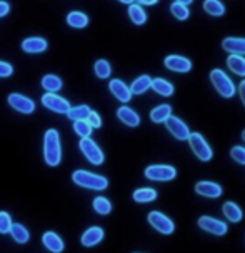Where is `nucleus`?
<instances>
[{"instance_id":"nucleus-1","label":"nucleus","mask_w":245,"mask_h":253,"mask_svg":"<svg viewBox=\"0 0 245 253\" xmlns=\"http://www.w3.org/2000/svg\"><path fill=\"white\" fill-rule=\"evenodd\" d=\"M44 160L49 167H57L62 160L60 135L55 128H49L44 137Z\"/></svg>"},{"instance_id":"nucleus-2","label":"nucleus","mask_w":245,"mask_h":253,"mask_svg":"<svg viewBox=\"0 0 245 253\" xmlns=\"http://www.w3.org/2000/svg\"><path fill=\"white\" fill-rule=\"evenodd\" d=\"M72 180H74L75 185L89 190H97V192H103L108 187V180L102 175L92 173V171L87 170H75L72 173Z\"/></svg>"},{"instance_id":"nucleus-3","label":"nucleus","mask_w":245,"mask_h":253,"mask_svg":"<svg viewBox=\"0 0 245 253\" xmlns=\"http://www.w3.org/2000/svg\"><path fill=\"white\" fill-rule=\"evenodd\" d=\"M210 82L217 90V93L224 98H232L235 95V85L230 80V77L222 69H214L210 72Z\"/></svg>"},{"instance_id":"nucleus-4","label":"nucleus","mask_w":245,"mask_h":253,"mask_svg":"<svg viewBox=\"0 0 245 253\" xmlns=\"http://www.w3.org/2000/svg\"><path fill=\"white\" fill-rule=\"evenodd\" d=\"M189 145L192 148V152L195 153V157L198 158V160L202 162H208L212 160V157H214V152H212V147L208 145V142L205 138H203L202 133H190L189 135Z\"/></svg>"},{"instance_id":"nucleus-5","label":"nucleus","mask_w":245,"mask_h":253,"mask_svg":"<svg viewBox=\"0 0 245 253\" xmlns=\"http://www.w3.org/2000/svg\"><path fill=\"white\" fill-rule=\"evenodd\" d=\"M144 175L152 182H170L177 177V170L172 165H150L145 169Z\"/></svg>"},{"instance_id":"nucleus-6","label":"nucleus","mask_w":245,"mask_h":253,"mask_svg":"<svg viewBox=\"0 0 245 253\" xmlns=\"http://www.w3.org/2000/svg\"><path fill=\"white\" fill-rule=\"evenodd\" d=\"M79 147H80L82 153H84L85 158H87L90 164H94V165H102L103 164L105 157H103V152L100 150V147L95 143V140H92L90 137L80 138Z\"/></svg>"},{"instance_id":"nucleus-7","label":"nucleus","mask_w":245,"mask_h":253,"mask_svg":"<svg viewBox=\"0 0 245 253\" xmlns=\"http://www.w3.org/2000/svg\"><path fill=\"white\" fill-rule=\"evenodd\" d=\"M147 220H148V223L162 235H172L175 232V223L167 215H163L162 211H150Z\"/></svg>"},{"instance_id":"nucleus-8","label":"nucleus","mask_w":245,"mask_h":253,"mask_svg":"<svg viewBox=\"0 0 245 253\" xmlns=\"http://www.w3.org/2000/svg\"><path fill=\"white\" fill-rule=\"evenodd\" d=\"M198 227H200L203 232H208L212 235H217V237H224L229 232V227L227 223H224L222 220H217L214 216H208V215H203L198 218Z\"/></svg>"},{"instance_id":"nucleus-9","label":"nucleus","mask_w":245,"mask_h":253,"mask_svg":"<svg viewBox=\"0 0 245 253\" xmlns=\"http://www.w3.org/2000/svg\"><path fill=\"white\" fill-rule=\"evenodd\" d=\"M7 102L13 110L20 112V114H25V115L34 114V110H35L34 100H30L29 97H25V95H22V93H10Z\"/></svg>"},{"instance_id":"nucleus-10","label":"nucleus","mask_w":245,"mask_h":253,"mask_svg":"<svg viewBox=\"0 0 245 253\" xmlns=\"http://www.w3.org/2000/svg\"><path fill=\"white\" fill-rule=\"evenodd\" d=\"M42 105L49 110L55 112V114H67L70 108L69 100H65L63 97H58L55 93H45L42 97Z\"/></svg>"},{"instance_id":"nucleus-11","label":"nucleus","mask_w":245,"mask_h":253,"mask_svg":"<svg viewBox=\"0 0 245 253\" xmlns=\"http://www.w3.org/2000/svg\"><path fill=\"white\" fill-rule=\"evenodd\" d=\"M165 126L177 140H187L190 135V128L187 126V124L175 115H170L169 119L165 120Z\"/></svg>"},{"instance_id":"nucleus-12","label":"nucleus","mask_w":245,"mask_h":253,"mask_svg":"<svg viewBox=\"0 0 245 253\" xmlns=\"http://www.w3.org/2000/svg\"><path fill=\"white\" fill-rule=\"evenodd\" d=\"M163 65L172 72H177V74H187V72L192 70V60H189L187 57H182V55L165 57Z\"/></svg>"},{"instance_id":"nucleus-13","label":"nucleus","mask_w":245,"mask_h":253,"mask_svg":"<svg viewBox=\"0 0 245 253\" xmlns=\"http://www.w3.org/2000/svg\"><path fill=\"white\" fill-rule=\"evenodd\" d=\"M195 192H197L198 195L207 197V198H219L222 193H224V188H222V185L215 182L202 180V182L195 183Z\"/></svg>"},{"instance_id":"nucleus-14","label":"nucleus","mask_w":245,"mask_h":253,"mask_svg":"<svg viewBox=\"0 0 245 253\" xmlns=\"http://www.w3.org/2000/svg\"><path fill=\"white\" fill-rule=\"evenodd\" d=\"M108 88H110L112 95L117 98V100H120V102H124V103L132 100V92H130V87H127V85L122 82L120 79L110 80V84H108Z\"/></svg>"},{"instance_id":"nucleus-15","label":"nucleus","mask_w":245,"mask_h":253,"mask_svg":"<svg viewBox=\"0 0 245 253\" xmlns=\"http://www.w3.org/2000/svg\"><path fill=\"white\" fill-rule=\"evenodd\" d=\"M42 243L52 253H62L63 248H65V243H63V240L55 232H45L42 235Z\"/></svg>"},{"instance_id":"nucleus-16","label":"nucleus","mask_w":245,"mask_h":253,"mask_svg":"<svg viewBox=\"0 0 245 253\" xmlns=\"http://www.w3.org/2000/svg\"><path fill=\"white\" fill-rule=\"evenodd\" d=\"M222 48L232 55H245V39L244 37H227L222 40Z\"/></svg>"},{"instance_id":"nucleus-17","label":"nucleus","mask_w":245,"mask_h":253,"mask_svg":"<svg viewBox=\"0 0 245 253\" xmlns=\"http://www.w3.org/2000/svg\"><path fill=\"white\" fill-rule=\"evenodd\" d=\"M103 240V228L100 227H90L85 230V233L82 235V238H80V242H82V245L84 247H95V245H98Z\"/></svg>"},{"instance_id":"nucleus-18","label":"nucleus","mask_w":245,"mask_h":253,"mask_svg":"<svg viewBox=\"0 0 245 253\" xmlns=\"http://www.w3.org/2000/svg\"><path fill=\"white\" fill-rule=\"evenodd\" d=\"M117 117H119V120L122 124H125L127 126H132V128L140 125V115L127 105L120 107L119 110H117Z\"/></svg>"},{"instance_id":"nucleus-19","label":"nucleus","mask_w":245,"mask_h":253,"mask_svg":"<svg viewBox=\"0 0 245 253\" xmlns=\"http://www.w3.org/2000/svg\"><path fill=\"white\" fill-rule=\"evenodd\" d=\"M22 50L27 53H42L47 50V40L42 37H30L22 42Z\"/></svg>"},{"instance_id":"nucleus-20","label":"nucleus","mask_w":245,"mask_h":253,"mask_svg":"<svg viewBox=\"0 0 245 253\" xmlns=\"http://www.w3.org/2000/svg\"><path fill=\"white\" fill-rule=\"evenodd\" d=\"M222 211H224L225 218L230 220L232 223H239V221L242 220V216H244L240 207L237 205V203H234V202H225L224 207H222Z\"/></svg>"},{"instance_id":"nucleus-21","label":"nucleus","mask_w":245,"mask_h":253,"mask_svg":"<svg viewBox=\"0 0 245 253\" xmlns=\"http://www.w3.org/2000/svg\"><path fill=\"white\" fill-rule=\"evenodd\" d=\"M227 67L232 74L239 77H245V57L244 55H232L227 58Z\"/></svg>"},{"instance_id":"nucleus-22","label":"nucleus","mask_w":245,"mask_h":253,"mask_svg":"<svg viewBox=\"0 0 245 253\" xmlns=\"http://www.w3.org/2000/svg\"><path fill=\"white\" fill-rule=\"evenodd\" d=\"M150 88H153L158 95H162V97H170V95H174L175 92L174 85H172L169 80L160 79V77H158V79H152Z\"/></svg>"},{"instance_id":"nucleus-23","label":"nucleus","mask_w":245,"mask_h":253,"mask_svg":"<svg viewBox=\"0 0 245 253\" xmlns=\"http://www.w3.org/2000/svg\"><path fill=\"white\" fill-rule=\"evenodd\" d=\"M170 115H172V107L169 103H162V105H157L155 108H152L150 120L153 124H162V122H165Z\"/></svg>"},{"instance_id":"nucleus-24","label":"nucleus","mask_w":245,"mask_h":253,"mask_svg":"<svg viewBox=\"0 0 245 253\" xmlns=\"http://www.w3.org/2000/svg\"><path fill=\"white\" fill-rule=\"evenodd\" d=\"M152 85V79L148 75H140L137 79L134 80L132 85H130V92L132 95H142L147 92L148 88H150Z\"/></svg>"},{"instance_id":"nucleus-25","label":"nucleus","mask_w":245,"mask_h":253,"mask_svg":"<svg viewBox=\"0 0 245 253\" xmlns=\"http://www.w3.org/2000/svg\"><path fill=\"white\" fill-rule=\"evenodd\" d=\"M8 233H10L13 240H15L17 243H20V245H24V243H27L30 240L29 230H27L22 223H12L10 232H8Z\"/></svg>"},{"instance_id":"nucleus-26","label":"nucleus","mask_w":245,"mask_h":253,"mask_svg":"<svg viewBox=\"0 0 245 253\" xmlns=\"http://www.w3.org/2000/svg\"><path fill=\"white\" fill-rule=\"evenodd\" d=\"M67 24L74 27V29H85L89 25V17L79 10H74L67 15Z\"/></svg>"},{"instance_id":"nucleus-27","label":"nucleus","mask_w":245,"mask_h":253,"mask_svg":"<svg viewBox=\"0 0 245 253\" xmlns=\"http://www.w3.org/2000/svg\"><path fill=\"white\" fill-rule=\"evenodd\" d=\"M129 17L135 25H144L147 22V13L139 3H130L129 5Z\"/></svg>"},{"instance_id":"nucleus-28","label":"nucleus","mask_w":245,"mask_h":253,"mask_svg":"<svg viewBox=\"0 0 245 253\" xmlns=\"http://www.w3.org/2000/svg\"><path fill=\"white\" fill-rule=\"evenodd\" d=\"M62 79L60 77H57V75H53V74H47L42 79V87L47 90L49 93H55L58 92V90L62 88Z\"/></svg>"},{"instance_id":"nucleus-29","label":"nucleus","mask_w":245,"mask_h":253,"mask_svg":"<svg viewBox=\"0 0 245 253\" xmlns=\"http://www.w3.org/2000/svg\"><path fill=\"white\" fill-rule=\"evenodd\" d=\"M203 10L212 17H222L225 13V5L220 0H203Z\"/></svg>"},{"instance_id":"nucleus-30","label":"nucleus","mask_w":245,"mask_h":253,"mask_svg":"<svg viewBox=\"0 0 245 253\" xmlns=\"http://www.w3.org/2000/svg\"><path fill=\"white\" fill-rule=\"evenodd\" d=\"M157 198V192L153 188H137L134 192V200L137 203H150Z\"/></svg>"},{"instance_id":"nucleus-31","label":"nucleus","mask_w":245,"mask_h":253,"mask_svg":"<svg viewBox=\"0 0 245 253\" xmlns=\"http://www.w3.org/2000/svg\"><path fill=\"white\" fill-rule=\"evenodd\" d=\"M90 107L89 105H77V107H70L69 112H67V117L70 120H87V117L90 114Z\"/></svg>"},{"instance_id":"nucleus-32","label":"nucleus","mask_w":245,"mask_h":253,"mask_svg":"<svg viewBox=\"0 0 245 253\" xmlns=\"http://www.w3.org/2000/svg\"><path fill=\"white\" fill-rule=\"evenodd\" d=\"M94 72H95V75H97L98 79H108L110 74H112V67H110V63H108V60H105V58H100V60L95 62Z\"/></svg>"},{"instance_id":"nucleus-33","label":"nucleus","mask_w":245,"mask_h":253,"mask_svg":"<svg viewBox=\"0 0 245 253\" xmlns=\"http://www.w3.org/2000/svg\"><path fill=\"white\" fill-rule=\"evenodd\" d=\"M92 205H94V210L97 211L98 215H108L112 211V203L108 202L105 197H95Z\"/></svg>"},{"instance_id":"nucleus-34","label":"nucleus","mask_w":245,"mask_h":253,"mask_svg":"<svg viewBox=\"0 0 245 253\" xmlns=\"http://www.w3.org/2000/svg\"><path fill=\"white\" fill-rule=\"evenodd\" d=\"M170 12H172V15H174L177 20H187L189 17H190L189 7L182 5V3H179V2L172 3V5H170Z\"/></svg>"},{"instance_id":"nucleus-35","label":"nucleus","mask_w":245,"mask_h":253,"mask_svg":"<svg viewBox=\"0 0 245 253\" xmlns=\"http://www.w3.org/2000/svg\"><path fill=\"white\" fill-rule=\"evenodd\" d=\"M92 126L89 125L87 120H75L74 122V132L79 135L80 138H87L92 133Z\"/></svg>"},{"instance_id":"nucleus-36","label":"nucleus","mask_w":245,"mask_h":253,"mask_svg":"<svg viewBox=\"0 0 245 253\" xmlns=\"http://www.w3.org/2000/svg\"><path fill=\"white\" fill-rule=\"evenodd\" d=\"M12 216L7 213V211H0V233H8L12 227Z\"/></svg>"},{"instance_id":"nucleus-37","label":"nucleus","mask_w":245,"mask_h":253,"mask_svg":"<svg viewBox=\"0 0 245 253\" xmlns=\"http://www.w3.org/2000/svg\"><path fill=\"white\" fill-rule=\"evenodd\" d=\"M230 157H232V160H235L237 164L245 165V147H240V145L232 147L230 148Z\"/></svg>"},{"instance_id":"nucleus-38","label":"nucleus","mask_w":245,"mask_h":253,"mask_svg":"<svg viewBox=\"0 0 245 253\" xmlns=\"http://www.w3.org/2000/svg\"><path fill=\"white\" fill-rule=\"evenodd\" d=\"M87 122H89V125L92 126V128H100V126H102V119H100V115H98L97 112H94V110L89 114Z\"/></svg>"},{"instance_id":"nucleus-39","label":"nucleus","mask_w":245,"mask_h":253,"mask_svg":"<svg viewBox=\"0 0 245 253\" xmlns=\"http://www.w3.org/2000/svg\"><path fill=\"white\" fill-rule=\"evenodd\" d=\"M13 74V67L8 62L0 60V79H7Z\"/></svg>"},{"instance_id":"nucleus-40","label":"nucleus","mask_w":245,"mask_h":253,"mask_svg":"<svg viewBox=\"0 0 245 253\" xmlns=\"http://www.w3.org/2000/svg\"><path fill=\"white\" fill-rule=\"evenodd\" d=\"M239 95H240V100H242L244 107H245V80L239 84Z\"/></svg>"},{"instance_id":"nucleus-41","label":"nucleus","mask_w":245,"mask_h":253,"mask_svg":"<svg viewBox=\"0 0 245 253\" xmlns=\"http://www.w3.org/2000/svg\"><path fill=\"white\" fill-rule=\"evenodd\" d=\"M8 10H10V5H8V2H0V17L7 15Z\"/></svg>"},{"instance_id":"nucleus-42","label":"nucleus","mask_w":245,"mask_h":253,"mask_svg":"<svg viewBox=\"0 0 245 253\" xmlns=\"http://www.w3.org/2000/svg\"><path fill=\"white\" fill-rule=\"evenodd\" d=\"M158 0H139V5H155Z\"/></svg>"},{"instance_id":"nucleus-43","label":"nucleus","mask_w":245,"mask_h":253,"mask_svg":"<svg viewBox=\"0 0 245 253\" xmlns=\"http://www.w3.org/2000/svg\"><path fill=\"white\" fill-rule=\"evenodd\" d=\"M175 2L182 3V5H190V3H194V0H175Z\"/></svg>"},{"instance_id":"nucleus-44","label":"nucleus","mask_w":245,"mask_h":253,"mask_svg":"<svg viewBox=\"0 0 245 253\" xmlns=\"http://www.w3.org/2000/svg\"><path fill=\"white\" fill-rule=\"evenodd\" d=\"M119 2H122V3H129V5H130V3H134V0H119Z\"/></svg>"},{"instance_id":"nucleus-45","label":"nucleus","mask_w":245,"mask_h":253,"mask_svg":"<svg viewBox=\"0 0 245 253\" xmlns=\"http://www.w3.org/2000/svg\"><path fill=\"white\" fill-rule=\"evenodd\" d=\"M242 140H244V142H245V130H244V132H242Z\"/></svg>"}]
</instances>
